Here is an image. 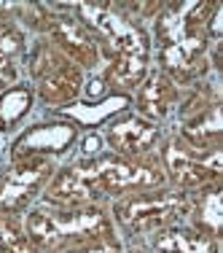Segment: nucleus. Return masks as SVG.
<instances>
[{
	"mask_svg": "<svg viewBox=\"0 0 223 253\" xmlns=\"http://www.w3.org/2000/svg\"><path fill=\"white\" fill-rule=\"evenodd\" d=\"M167 186L159 156L150 159H124L102 151L92 159H73L57 167L54 178L43 189V205L54 208H83V205H111L132 191Z\"/></svg>",
	"mask_w": 223,
	"mask_h": 253,
	"instance_id": "1",
	"label": "nucleus"
},
{
	"mask_svg": "<svg viewBox=\"0 0 223 253\" xmlns=\"http://www.w3.org/2000/svg\"><path fill=\"white\" fill-rule=\"evenodd\" d=\"M218 0H175L164 3L153 19L150 57L161 73H167L180 89L213 76L210 70L207 19Z\"/></svg>",
	"mask_w": 223,
	"mask_h": 253,
	"instance_id": "2",
	"label": "nucleus"
},
{
	"mask_svg": "<svg viewBox=\"0 0 223 253\" xmlns=\"http://www.w3.org/2000/svg\"><path fill=\"white\" fill-rule=\"evenodd\" d=\"M22 229L40 253H59L118 237L105 205L54 208L40 202L22 215Z\"/></svg>",
	"mask_w": 223,
	"mask_h": 253,
	"instance_id": "3",
	"label": "nucleus"
},
{
	"mask_svg": "<svg viewBox=\"0 0 223 253\" xmlns=\"http://www.w3.org/2000/svg\"><path fill=\"white\" fill-rule=\"evenodd\" d=\"M191 210L188 191L172 189V186H159V189L132 191L108 205V213L113 218L118 237L129 245L143 243L150 234L186 224Z\"/></svg>",
	"mask_w": 223,
	"mask_h": 253,
	"instance_id": "4",
	"label": "nucleus"
},
{
	"mask_svg": "<svg viewBox=\"0 0 223 253\" xmlns=\"http://www.w3.org/2000/svg\"><path fill=\"white\" fill-rule=\"evenodd\" d=\"M25 70L30 76V86L38 102H43L51 111L81 100L86 86V70L70 62L65 54H59L46 38H35L27 49Z\"/></svg>",
	"mask_w": 223,
	"mask_h": 253,
	"instance_id": "5",
	"label": "nucleus"
},
{
	"mask_svg": "<svg viewBox=\"0 0 223 253\" xmlns=\"http://www.w3.org/2000/svg\"><path fill=\"white\" fill-rule=\"evenodd\" d=\"M156 156H159V165L164 170L167 186H172V189L194 194L204 186L223 183L221 148H196L172 132V135H164Z\"/></svg>",
	"mask_w": 223,
	"mask_h": 253,
	"instance_id": "6",
	"label": "nucleus"
},
{
	"mask_svg": "<svg viewBox=\"0 0 223 253\" xmlns=\"http://www.w3.org/2000/svg\"><path fill=\"white\" fill-rule=\"evenodd\" d=\"M178 129L175 135L196 148H221L223 143V116H221V89L218 78L207 76L204 81L183 89L175 111Z\"/></svg>",
	"mask_w": 223,
	"mask_h": 253,
	"instance_id": "7",
	"label": "nucleus"
},
{
	"mask_svg": "<svg viewBox=\"0 0 223 253\" xmlns=\"http://www.w3.org/2000/svg\"><path fill=\"white\" fill-rule=\"evenodd\" d=\"M57 167V162L46 156L5 159V165H0V213L22 218L43 197Z\"/></svg>",
	"mask_w": 223,
	"mask_h": 253,
	"instance_id": "8",
	"label": "nucleus"
},
{
	"mask_svg": "<svg viewBox=\"0 0 223 253\" xmlns=\"http://www.w3.org/2000/svg\"><path fill=\"white\" fill-rule=\"evenodd\" d=\"M78 137H81V129L68 119H43V122H35L16 132L5 148V159H30V156L57 159L75 146Z\"/></svg>",
	"mask_w": 223,
	"mask_h": 253,
	"instance_id": "9",
	"label": "nucleus"
},
{
	"mask_svg": "<svg viewBox=\"0 0 223 253\" xmlns=\"http://www.w3.org/2000/svg\"><path fill=\"white\" fill-rule=\"evenodd\" d=\"M100 135L111 154L124 156V159H150L164 140V126L137 116L135 111H126L111 119Z\"/></svg>",
	"mask_w": 223,
	"mask_h": 253,
	"instance_id": "10",
	"label": "nucleus"
},
{
	"mask_svg": "<svg viewBox=\"0 0 223 253\" xmlns=\"http://www.w3.org/2000/svg\"><path fill=\"white\" fill-rule=\"evenodd\" d=\"M180 94H183V89L167 73H161L159 68L150 65V70L143 78V84L132 92V111L137 116L148 119V122L164 126L175 116V111H178Z\"/></svg>",
	"mask_w": 223,
	"mask_h": 253,
	"instance_id": "11",
	"label": "nucleus"
},
{
	"mask_svg": "<svg viewBox=\"0 0 223 253\" xmlns=\"http://www.w3.org/2000/svg\"><path fill=\"white\" fill-rule=\"evenodd\" d=\"M132 248H140L146 253H221V240L188 224H178L150 234L143 243H135Z\"/></svg>",
	"mask_w": 223,
	"mask_h": 253,
	"instance_id": "12",
	"label": "nucleus"
},
{
	"mask_svg": "<svg viewBox=\"0 0 223 253\" xmlns=\"http://www.w3.org/2000/svg\"><path fill=\"white\" fill-rule=\"evenodd\" d=\"M132 111V97L129 94H105V97L94 100V102H83L75 100L70 105L54 111L59 119H68L70 124H75L78 129H89V132H97L100 126H105L111 119L121 116V113Z\"/></svg>",
	"mask_w": 223,
	"mask_h": 253,
	"instance_id": "13",
	"label": "nucleus"
},
{
	"mask_svg": "<svg viewBox=\"0 0 223 253\" xmlns=\"http://www.w3.org/2000/svg\"><path fill=\"white\" fill-rule=\"evenodd\" d=\"M221 189L223 183L215 186H204L191 194V210L186 224L199 229V232L210 234V237L221 240V229H223V202H221Z\"/></svg>",
	"mask_w": 223,
	"mask_h": 253,
	"instance_id": "14",
	"label": "nucleus"
},
{
	"mask_svg": "<svg viewBox=\"0 0 223 253\" xmlns=\"http://www.w3.org/2000/svg\"><path fill=\"white\" fill-rule=\"evenodd\" d=\"M33 108H35V94L30 84H16L11 89H3L0 92V137L14 135Z\"/></svg>",
	"mask_w": 223,
	"mask_h": 253,
	"instance_id": "15",
	"label": "nucleus"
},
{
	"mask_svg": "<svg viewBox=\"0 0 223 253\" xmlns=\"http://www.w3.org/2000/svg\"><path fill=\"white\" fill-rule=\"evenodd\" d=\"M27 49H30L27 30L22 25H16L14 19H0V54L19 65H25Z\"/></svg>",
	"mask_w": 223,
	"mask_h": 253,
	"instance_id": "16",
	"label": "nucleus"
},
{
	"mask_svg": "<svg viewBox=\"0 0 223 253\" xmlns=\"http://www.w3.org/2000/svg\"><path fill=\"white\" fill-rule=\"evenodd\" d=\"M25 229H22V218H11V215L0 213V253L19 245L25 240Z\"/></svg>",
	"mask_w": 223,
	"mask_h": 253,
	"instance_id": "17",
	"label": "nucleus"
},
{
	"mask_svg": "<svg viewBox=\"0 0 223 253\" xmlns=\"http://www.w3.org/2000/svg\"><path fill=\"white\" fill-rule=\"evenodd\" d=\"M116 5L124 11L126 16H129L132 22L143 25V19H156V14L161 11V5H164V3H116Z\"/></svg>",
	"mask_w": 223,
	"mask_h": 253,
	"instance_id": "18",
	"label": "nucleus"
},
{
	"mask_svg": "<svg viewBox=\"0 0 223 253\" xmlns=\"http://www.w3.org/2000/svg\"><path fill=\"white\" fill-rule=\"evenodd\" d=\"M22 84V65L0 54V92Z\"/></svg>",
	"mask_w": 223,
	"mask_h": 253,
	"instance_id": "19",
	"label": "nucleus"
},
{
	"mask_svg": "<svg viewBox=\"0 0 223 253\" xmlns=\"http://www.w3.org/2000/svg\"><path fill=\"white\" fill-rule=\"evenodd\" d=\"M124 240L113 237V240H102V243L92 245H81V248H70V251H59V253H124Z\"/></svg>",
	"mask_w": 223,
	"mask_h": 253,
	"instance_id": "20",
	"label": "nucleus"
},
{
	"mask_svg": "<svg viewBox=\"0 0 223 253\" xmlns=\"http://www.w3.org/2000/svg\"><path fill=\"white\" fill-rule=\"evenodd\" d=\"M16 11H19V3H0V19H14Z\"/></svg>",
	"mask_w": 223,
	"mask_h": 253,
	"instance_id": "21",
	"label": "nucleus"
},
{
	"mask_svg": "<svg viewBox=\"0 0 223 253\" xmlns=\"http://www.w3.org/2000/svg\"><path fill=\"white\" fill-rule=\"evenodd\" d=\"M3 156H5V143H3V137H0V165H3Z\"/></svg>",
	"mask_w": 223,
	"mask_h": 253,
	"instance_id": "22",
	"label": "nucleus"
}]
</instances>
